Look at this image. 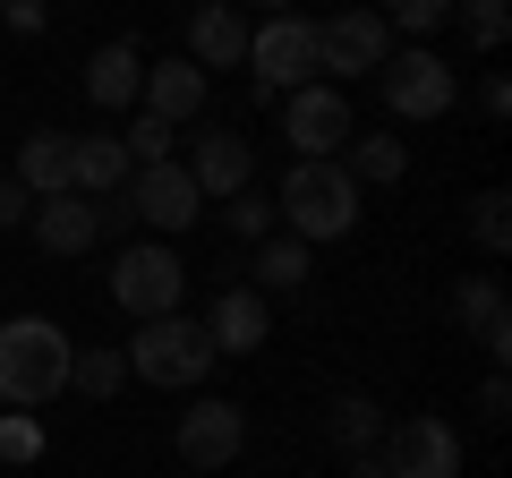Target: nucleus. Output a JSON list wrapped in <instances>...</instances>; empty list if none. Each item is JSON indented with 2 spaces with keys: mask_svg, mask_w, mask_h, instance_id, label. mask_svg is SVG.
<instances>
[{
  "mask_svg": "<svg viewBox=\"0 0 512 478\" xmlns=\"http://www.w3.org/2000/svg\"><path fill=\"white\" fill-rule=\"evenodd\" d=\"M69 359L77 342L52 316H9L0 325V410H43L69 393Z\"/></svg>",
  "mask_w": 512,
  "mask_h": 478,
  "instance_id": "f257e3e1",
  "label": "nucleus"
},
{
  "mask_svg": "<svg viewBox=\"0 0 512 478\" xmlns=\"http://www.w3.org/2000/svg\"><path fill=\"white\" fill-rule=\"evenodd\" d=\"M274 222H291L282 239H299V248L359 231V180L342 163H291V180L274 188Z\"/></svg>",
  "mask_w": 512,
  "mask_h": 478,
  "instance_id": "f03ea898",
  "label": "nucleus"
},
{
  "mask_svg": "<svg viewBox=\"0 0 512 478\" xmlns=\"http://www.w3.org/2000/svg\"><path fill=\"white\" fill-rule=\"evenodd\" d=\"M120 359H128L137 385H163V393H188V385L214 376V342H205L197 316H154V325H137V342Z\"/></svg>",
  "mask_w": 512,
  "mask_h": 478,
  "instance_id": "7ed1b4c3",
  "label": "nucleus"
},
{
  "mask_svg": "<svg viewBox=\"0 0 512 478\" xmlns=\"http://www.w3.org/2000/svg\"><path fill=\"white\" fill-rule=\"evenodd\" d=\"M180 299H188V265L171 257L163 239L120 248V265H111V308H120V316L154 325V316H180Z\"/></svg>",
  "mask_w": 512,
  "mask_h": 478,
  "instance_id": "20e7f679",
  "label": "nucleus"
},
{
  "mask_svg": "<svg viewBox=\"0 0 512 478\" xmlns=\"http://www.w3.org/2000/svg\"><path fill=\"white\" fill-rule=\"evenodd\" d=\"M248 77H256V94H299V86H325L316 77V18H265V26H248Z\"/></svg>",
  "mask_w": 512,
  "mask_h": 478,
  "instance_id": "39448f33",
  "label": "nucleus"
},
{
  "mask_svg": "<svg viewBox=\"0 0 512 478\" xmlns=\"http://www.w3.org/2000/svg\"><path fill=\"white\" fill-rule=\"evenodd\" d=\"M282 137H291L299 163H342V146L359 137L350 94H342V86H299V94H282Z\"/></svg>",
  "mask_w": 512,
  "mask_h": 478,
  "instance_id": "423d86ee",
  "label": "nucleus"
},
{
  "mask_svg": "<svg viewBox=\"0 0 512 478\" xmlns=\"http://www.w3.org/2000/svg\"><path fill=\"white\" fill-rule=\"evenodd\" d=\"M376 461L384 478H461V427L436 419V410H410L402 427H384Z\"/></svg>",
  "mask_w": 512,
  "mask_h": 478,
  "instance_id": "0eeeda50",
  "label": "nucleus"
},
{
  "mask_svg": "<svg viewBox=\"0 0 512 478\" xmlns=\"http://www.w3.org/2000/svg\"><path fill=\"white\" fill-rule=\"evenodd\" d=\"M384 111H393V120H444V111H453V60H436L427 52V43H410V52H393L384 60Z\"/></svg>",
  "mask_w": 512,
  "mask_h": 478,
  "instance_id": "6e6552de",
  "label": "nucleus"
},
{
  "mask_svg": "<svg viewBox=\"0 0 512 478\" xmlns=\"http://www.w3.org/2000/svg\"><path fill=\"white\" fill-rule=\"evenodd\" d=\"M393 60V26L376 9H342V18L316 26V77H367Z\"/></svg>",
  "mask_w": 512,
  "mask_h": 478,
  "instance_id": "1a4fd4ad",
  "label": "nucleus"
},
{
  "mask_svg": "<svg viewBox=\"0 0 512 478\" xmlns=\"http://www.w3.org/2000/svg\"><path fill=\"white\" fill-rule=\"evenodd\" d=\"M180 461L188 470H231L239 461V444H248V410L239 402H222V393H205V402H188L180 410Z\"/></svg>",
  "mask_w": 512,
  "mask_h": 478,
  "instance_id": "9d476101",
  "label": "nucleus"
},
{
  "mask_svg": "<svg viewBox=\"0 0 512 478\" xmlns=\"http://www.w3.org/2000/svg\"><path fill=\"white\" fill-rule=\"evenodd\" d=\"M197 325H205V342H214V359H256V350L274 342V308H265L248 282H222V299Z\"/></svg>",
  "mask_w": 512,
  "mask_h": 478,
  "instance_id": "9b49d317",
  "label": "nucleus"
},
{
  "mask_svg": "<svg viewBox=\"0 0 512 478\" xmlns=\"http://www.w3.org/2000/svg\"><path fill=\"white\" fill-rule=\"evenodd\" d=\"M128 214L137 222H154V231H188V222L205 214V197H197V180H188V163H154V171H128Z\"/></svg>",
  "mask_w": 512,
  "mask_h": 478,
  "instance_id": "f8f14e48",
  "label": "nucleus"
},
{
  "mask_svg": "<svg viewBox=\"0 0 512 478\" xmlns=\"http://www.w3.org/2000/svg\"><path fill=\"white\" fill-rule=\"evenodd\" d=\"M188 180H197V197H239L256 180V146L239 129H197L188 137Z\"/></svg>",
  "mask_w": 512,
  "mask_h": 478,
  "instance_id": "ddd939ff",
  "label": "nucleus"
},
{
  "mask_svg": "<svg viewBox=\"0 0 512 478\" xmlns=\"http://www.w3.org/2000/svg\"><path fill=\"white\" fill-rule=\"evenodd\" d=\"M453 325L487 350L495 368L512 359V299H504V282H495V274H470V282L453 291Z\"/></svg>",
  "mask_w": 512,
  "mask_h": 478,
  "instance_id": "4468645a",
  "label": "nucleus"
},
{
  "mask_svg": "<svg viewBox=\"0 0 512 478\" xmlns=\"http://www.w3.org/2000/svg\"><path fill=\"white\" fill-rule=\"evenodd\" d=\"M26 231H35L43 257H86L94 239H103V205L60 188V197H43V205H35V222H26Z\"/></svg>",
  "mask_w": 512,
  "mask_h": 478,
  "instance_id": "2eb2a0df",
  "label": "nucleus"
},
{
  "mask_svg": "<svg viewBox=\"0 0 512 478\" xmlns=\"http://www.w3.org/2000/svg\"><path fill=\"white\" fill-rule=\"evenodd\" d=\"M188 69H248V18H239L231 0H205L197 18H188Z\"/></svg>",
  "mask_w": 512,
  "mask_h": 478,
  "instance_id": "dca6fc26",
  "label": "nucleus"
},
{
  "mask_svg": "<svg viewBox=\"0 0 512 478\" xmlns=\"http://www.w3.org/2000/svg\"><path fill=\"white\" fill-rule=\"evenodd\" d=\"M86 103H94V111L146 103V52H137V43H103V52L86 60Z\"/></svg>",
  "mask_w": 512,
  "mask_h": 478,
  "instance_id": "f3484780",
  "label": "nucleus"
},
{
  "mask_svg": "<svg viewBox=\"0 0 512 478\" xmlns=\"http://www.w3.org/2000/svg\"><path fill=\"white\" fill-rule=\"evenodd\" d=\"M128 188V154H120V137H69V197H120Z\"/></svg>",
  "mask_w": 512,
  "mask_h": 478,
  "instance_id": "a211bd4d",
  "label": "nucleus"
},
{
  "mask_svg": "<svg viewBox=\"0 0 512 478\" xmlns=\"http://www.w3.org/2000/svg\"><path fill=\"white\" fill-rule=\"evenodd\" d=\"M146 111L163 120V129H188L205 111V69H188V60H154L146 69Z\"/></svg>",
  "mask_w": 512,
  "mask_h": 478,
  "instance_id": "6ab92c4d",
  "label": "nucleus"
},
{
  "mask_svg": "<svg viewBox=\"0 0 512 478\" xmlns=\"http://www.w3.org/2000/svg\"><path fill=\"white\" fill-rule=\"evenodd\" d=\"M9 180H18L35 205L60 197V188H69V129H35V137L18 146V171H9Z\"/></svg>",
  "mask_w": 512,
  "mask_h": 478,
  "instance_id": "aec40b11",
  "label": "nucleus"
},
{
  "mask_svg": "<svg viewBox=\"0 0 512 478\" xmlns=\"http://www.w3.org/2000/svg\"><path fill=\"white\" fill-rule=\"evenodd\" d=\"M384 427H393V419H384L367 393H333V402H325V444H333L342 461H350V453H376Z\"/></svg>",
  "mask_w": 512,
  "mask_h": 478,
  "instance_id": "412c9836",
  "label": "nucleus"
},
{
  "mask_svg": "<svg viewBox=\"0 0 512 478\" xmlns=\"http://www.w3.org/2000/svg\"><path fill=\"white\" fill-rule=\"evenodd\" d=\"M342 171H350V180H376V188H393V180H402V171H410V146H402V137H350V146H342Z\"/></svg>",
  "mask_w": 512,
  "mask_h": 478,
  "instance_id": "4be33fe9",
  "label": "nucleus"
},
{
  "mask_svg": "<svg viewBox=\"0 0 512 478\" xmlns=\"http://www.w3.org/2000/svg\"><path fill=\"white\" fill-rule=\"evenodd\" d=\"M120 376H128L120 342H86V350L69 359V393H86V402H111V393H120Z\"/></svg>",
  "mask_w": 512,
  "mask_h": 478,
  "instance_id": "5701e85b",
  "label": "nucleus"
},
{
  "mask_svg": "<svg viewBox=\"0 0 512 478\" xmlns=\"http://www.w3.org/2000/svg\"><path fill=\"white\" fill-rule=\"evenodd\" d=\"M248 274H256V282H248L256 299H265V291H299V282H308V248L274 231V239H265V248H256V265H248Z\"/></svg>",
  "mask_w": 512,
  "mask_h": 478,
  "instance_id": "b1692460",
  "label": "nucleus"
},
{
  "mask_svg": "<svg viewBox=\"0 0 512 478\" xmlns=\"http://www.w3.org/2000/svg\"><path fill=\"white\" fill-rule=\"evenodd\" d=\"M180 129H163V120H154V111H137V120H128V137H120V154H128V171H154V163H180Z\"/></svg>",
  "mask_w": 512,
  "mask_h": 478,
  "instance_id": "393cba45",
  "label": "nucleus"
},
{
  "mask_svg": "<svg viewBox=\"0 0 512 478\" xmlns=\"http://www.w3.org/2000/svg\"><path fill=\"white\" fill-rule=\"evenodd\" d=\"M222 231L248 239V248H265V239H274V197H265V188H239V197H222Z\"/></svg>",
  "mask_w": 512,
  "mask_h": 478,
  "instance_id": "a878e982",
  "label": "nucleus"
},
{
  "mask_svg": "<svg viewBox=\"0 0 512 478\" xmlns=\"http://www.w3.org/2000/svg\"><path fill=\"white\" fill-rule=\"evenodd\" d=\"M504 188H487V197H478L470 205V239H478V248H487V257H504V248H512V214H504Z\"/></svg>",
  "mask_w": 512,
  "mask_h": 478,
  "instance_id": "bb28decb",
  "label": "nucleus"
},
{
  "mask_svg": "<svg viewBox=\"0 0 512 478\" xmlns=\"http://www.w3.org/2000/svg\"><path fill=\"white\" fill-rule=\"evenodd\" d=\"M35 453H43V419H35V410H0V461L26 470Z\"/></svg>",
  "mask_w": 512,
  "mask_h": 478,
  "instance_id": "cd10ccee",
  "label": "nucleus"
},
{
  "mask_svg": "<svg viewBox=\"0 0 512 478\" xmlns=\"http://www.w3.org/2000/svg\"><path fill=\"white\" fill-rule=\"evenodd\" d=\"M461 26H470V43H478V52H495V43L512 35V18H504V0H470V9H461Z\"/></svg>",
  "mask_w": 512,
  "mask_h": 478,
  "instance_id": "c85d7f7f",
  "label": "nucleus"
},
{
  "mask_svg": "<svg viewBox=\"0 0 512 478\" xmlns=\"http://www.w3.org/2000/svg\"><path fill=\"white\" fill-rule=\"evenodd\" d=\"M444 18H453L444 0H393V18H384V26H402V35H436Z\"/></svg>",
  "mask_w": 512,
  "mask_h": 478,
  "instance_id": "c756f323",
  "label": "nucleus"
},
{
  "mask_svg": "<svg viewBox=\"0 0 512 478\" xmlns=\"http://www.w3.org/2000/svg\"><path fill=\"white\" fill-rule=\"evenodd\" d=\"M470 410H478L487 427H504V419H512V385H504V376H487V385L470 393Z\"/></svg>",
  "mask_w": 512,
  "mask_h": 478,
  "instance_id": "7c9ffc66",
  "label": "nucleus"
},
{
  "mask_svg": "<svg viewBox=\"0 0 512 478\" xmlns=\"http://www.w3.org/2000/svg\"><path fill=\"white\" fill-rule=\"evenodd\" d=\"M26 222H35V197L18 180H0V231H26Z\"/></svg>",
  "mask_w": 512,
  "mask_h": 478,
  "instance_id": "2f4dec72",
  "label": "nucleus"
},
{
  "mask_svg": "<svg viewBox=\"0 0 512 478\" xmlns=\"http://www.w3.org/2000/svg\"><path fill=\"white\" fill-rule=\"evenodd\" d=\"M478 111H487V120H504V111H512V77H504V69L478 77Z\"/></svg>",
  "mask_w": 512,
  "mask_h": 478,
  "instance_id": "473e14b6",
  "label": "nucleus"
},
{
  "mask_svg": "<svg viewBox=\"0 0 512 478\" xmlns=\"http://www.w3.org/2000/svg\"><path fill=\"white\" fill-rule=\"evenodd\" d=\"M342 478H384V461H376V453H350V461H342Z\"/></svg>",
  "mask_w": 512,
  "mask_h": 478,
  "instance_id": "72a5a7b5",
  "label": "nucleus"
}]
</instances>
